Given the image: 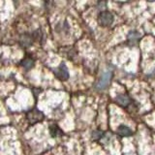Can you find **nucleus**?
Here are the masks:
<instances>
[{
	"instance_id": "1",
	"label": "nucleus",
	"mask_w": 155,
	"mask_h": 155,
	"mask_svg": "<svg viewBox=\"0 0 155 155\" xmlns=\"http://www.w3.org/2000/svg\"><path fill=\"white\" fill-rule=\"evenodd\" d=\"M111 77H113V72L110 70H107L106 72L103 73V75L101 76L99 79L98 82L95 85V88L97 90H104L107 88V86L109 85L110 81L111 80Z\"/></svg>"
},
{
	"instance_id": "2",
	"label": "nucleus",
	"mask_w": 155,
	"mask_h": 155,
	"mask_svg": "<svg viewBox=\"0 0 155 155\" xmlns=\"http://www.w3.org/2000/svg\"><path fill=\"white\" fill-rule=\"evenodd\" d=\"M98 22L102 26H109L114 22V16L109 11H103L98 16Z\"/></svg>"
},
{
	"instance_id": "3",
	"label": "nucleus",
	"mask_w": 155,
	"mask_h": 155,
	"mask_svg": "<svg viewBox=\"0 0 155 155\" xmlns=\"http://www.w3.org/2000/svg\"><path fill=\"white\" fill-rule=\"evenodd\" d=\"M27 120L28 122L30 124H35V123H38L42 121L44 119V114H42V111H40L37 109H34V110H29L27 113Z\"/></svg>"
},
{
	"instance_id": "4",
	"label": "nucleus",
	"mask_w": 155,
	"mask_h": 155,
	"mask_svg": "<svg viewBox=\"0 0 155 155\" xmlns=\"http://www.w3.org/2000/svg\"><path fill=\"white\" fill-rule=\"evenodd\" d=\"M53 73L61 81H67L68 78H69V73H68V69L64 63H61L57 68H55Z\"/></svg>"
},
{
	"instance_id": "5",
	"label": "nucleus",
	"mask_w": 155,
	"mask_h": 155,
	"mask_svg": "<svg viewBox=\"0 0 155 155\" xmlns=\"http://www.w3.org/2000/svg\"><path fill=\"white\" fill-rule=\"evenodd\" d=\"M115 101L117 102V104H119L121 107H127L130 104V98L128 95L126 94H118L115 96Z\"/></svg>"
},
{
	"instance_id": "6",
	"label": "nucleus",
	"mask_w": 155,
	"mask_h": 155,
	"mask_svg": "<svg viewBox=\"0 0 155 155\" xmlns=\"http://www.w3.org/2000/svg\"><path fill=\"white\" fill-rule=\"evenodd\" d=\"M32 36L29 35V34H23V35L21 36L19 38V44H21V46L24 47V48H28L32 45Z\"/></svg>"
},
{
	"instance_id": "7",
	"label": "nucleus",
	"mask_w": 155,
	"mask_h": 155,
	"mask_svg": "<svg viewBox=\"0 0 155 155\" xmlns=\"http://www.w3.org/2000/svg\"><path fill=\"white\" fill-rule=\"evenodd\" d=\"M116 132H117L118 135L122 136V137H129V136L132 135V130L125 125H120Z\"/></svg>"
},
{
	"instance_id": "8",
	"label": "nucleus",
	"mask_w": 155,
	"mask_h": 155,
	"mask_svg": "<svg viewBox=\"0 0 155 155\" xmlns=\"http://www.w3.org/2000/svg\"><path fill=\"white\" fill-rule=\"evenodd\" d=\"M128 41L130 42V44H132V45H135V44H137L138 41L140 40V34L137 31H130L129 34H128Z\"/></svg>"
},
{
	"instance_id": "9",
	"label": "nucleus",
	"mask_w": 155,
	"mask_h": 155,
	"mask_svg": "<svg viewBox=\"0 0 155 155\" xmlns=\"http://www.w3.org/2000/svg\"><path fill=\"white\" fill-rule=\"evenodd\" d=\"M21 66L25 68L26 70H30L34 66V60L31 59V58H25V59L21 61Z\"/></svg>"
},
{
	"instance_id": "10",
	"label": "nucleus",
	"mask_w": 155,
	"mask_h": 155,
	"mask_svg": "<svg viewBox=\"0 0 155 155\" xmlns=\"http://www.w3.org/2000/svg\"><path fill=\"white\" fill-rule=\"evenodd\" d=\"M50 132L52 137H58L62 135V131L57 127L56 125H51L50 126Z\"/></svg>"
},
{
	"instance_id": "11",
	"label": "nucleus",
	"mask_w": 155,
	"mask_h": 155,
	"mask_svg": "<svg viewBox=\"0 0 155 155\" xmlns=\"http://www.w3.org/2000/svg\"><path fill=\"white\" fill-rule=\"evenodd\" d=\"M102 136H103V132L102 131H93L91 137L93 140H100Z\"/></svg>"
},
{
	"instance_id": "12",
	"label": "nucleus",
	"mask_w": 155,
	"mask_h": 155,
	"mask_svg": "<svg viewBox=\"0 0 155 155\" xmlns=\"http://www.w3.org/2000/svg\"><path fill=\"white\" fill-rule=\"evenodd\" d=\"M40 38H42V32H41V30L34 31L33 35H32V39H34V40H40Z\"/></svg>"
}]
</instances>
